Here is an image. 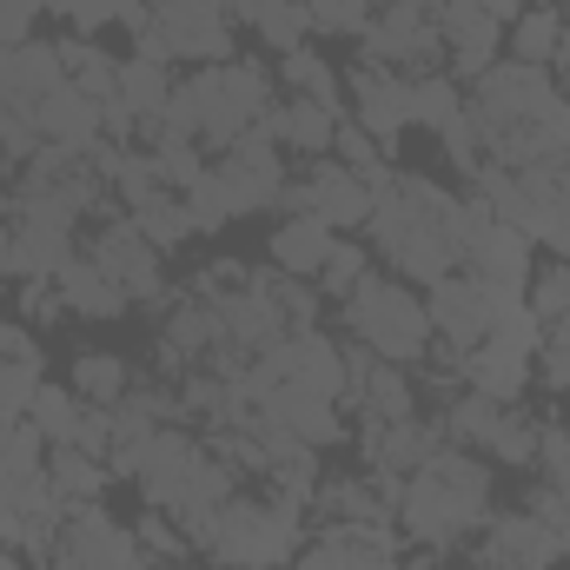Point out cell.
Segmentation results:
<instances>
[{
  "label": "cell",
  "instance_id": "1",
  "mask_svg": "<svg viewBox=\"0 0 570 570\" xmlns=\"http://www.w3.org/2000/svg\"><path fill=\"white\" fill-rule=\"evenodd\" d=\"M491 518V464L444 444L431 464H419L399 491V531L419 551H458L464 538H478Z\"/></svg>",
  "mask_w": 570,
  "mask_h": 570
},
{
  "label": "cell",
  "instance_id": "2",
  "mask_svg": "<svg viewBox=\"0 0 570 570\" xmlns=\"http://www.w3.org/2000/svg\"><path fill=\"white\" fill-rule=\"evenodd\" d=\"M458 193H444L425 173H399V186L372 206L365 233H372V259L392 266V279L405 285H438L444 273H458V253L444 239V219H451Z\"/></svg>",
  "mask_w": 570,
  "mask_h": 570
},
{
  "label": "cell",
  "instance_id": "3",
  "mask_svg": "<svg viewBox=\"0 0 570 570\" xmlns=\"http://www.w3.org/2000/svg\"><path fill=\"white\" fill-rule=\"evenodd\" d=\"M305 538H312L305 531V498L266 484V491H233L186 544L206 551L219 570H285Z\"/></svg>",
  "mask_w": 570,
  "mask_h": 570
},
{
  "label": "cell",
  "instance_id": "4",
  "mask_svg": "<svg viewBox=\"0 0 570 570\" xmlns=\"http://www.w3.org/2000/svg\"><path fill=\"white\" fill-rule=\"evenodd\" d=\"M345 305V332L372 352V358H385V365H425L431 352V318H425V298L412 292V285L385 279V273H365L358 292H345L338 298Z\"/></svg>",
  "mask_w": 570,
  "mask_h": 570
},
{
  "label": "cell",
  "instance_id": "5",
  "mask_svg": "<svg viewBox=\"0 0 570 570\" xmlns=\"http://www.w3.org/2000/svg\"><path fill=\"white\" fill-rule=\"evenodd\" d=\"M199 153L219 159L239 134H253L273 107V73L259 60H219V67H199Z\"/></svg>",
  "mask_w": 570,
  "mask_h": 570
},
{
  "label": "cell",
  "instance_id": "6",
  "mask_svg": "<svg viewBox=\"0 0 570 570\" xmlns=\"http://www.w3.org/2000/svg\"><path fill=\"white\" fill-rule=\"evenodd\" d=\"M47 570H153V558L140 551L134 524H120L94 498V504H67L60 538H53V564Z\"/></svg>",
  "mask_w": 570,
  "mask_h": 570
},
{
  "label": "cell",
  "instance_id": "7",
  "mask_svg": "<svg viewBox=\"0 0 570 570\" xmlns=\"http://www.w3.org/2000/svg\"><path fill=\"white\" fill-rule=\"evenodd\" d=\"M87 259L107 273V279L120 285L134 305H153V312H173L179 305V285H166V253H153L140 239V226L127 219V213H114V219H100V233H94V246H87Z\"/></svg>",
  "mask_w": 570,
  "mask_h": 570
},
{
  "label": "cell",
  "instance_id": "8",
  "mask_svg": "<svg viewBox=\"0 0 570 570\" xmlns=\"http://www.w3.org/2000/svg\"><path fill=\"white\" fill-rule=\"evenodd\" d=\"M558 100H564V94L551 87V73H544V67H524V60H498V67L478 73L471 94H464V107L478 114L484 134H504V127H524V120H551Z\"/></svg>",
  "mask_w": 570,
  "mask_h": 570
},
{
  "label": "cell",
  "instance_id": "9",
  "mask_svg": "<svg viewBox=\"0 0 570 570\" xmlns=\"http://www.w3.org/2000/svg\"><path fill=\"white\" fill-rule=\"evenodd\" d=\"M358 60H379V67H399V73H444V33H438V20L419 13V7H399V0H385L379 13H372V27L358 33Z\"/></svg>",
  "mask_w": 570,
  "mask_h": 570
},
{
  "label": "cell",
  "instance_id": "10",
  "mask_svg": "<svg viewBox=\"0 0 570 570\" xmlns=\"http://www.w3.org/2000/svg\"><path fill=\"white\" fill-rule=\"evenodd\" d=\"M478 564H498V570H558L570 564V531L564 524H544L531 518L524 504L518 511H491L484 531H478Z\"/></svg>",
  "mask_w": 570,
  "mask_h": 570
},
{
  "label": "cell",
  "instance_id": "11",
  "mask_svg": "<svg viewBox=\"0 0 570 570\" xmlns=\"http://www.w3.org/2000/svg\"><path fill=\"white\" fill-rule=\"evenodd\" d=\"M345 100H352V127H365L392 159L399 134L412 127V73L379 67V60H352L345 67Z\"/></svg>",
  "mask_w": 570,
  "mask_h": 570
},
{
  "label": "cell",
  "instance_id": "12",
  "mask_svg": "<svg viewBox=\"0 0 570 570\" xmlns=\"http://www.w3.org/2000/svg\"><path fill=\"white\" fill-rule=\"evenodd\" d=\"M153 27H159L173 67H179V60H199V67L239 60V53H233V20H226L219 0H153Z\"/></svg>",
  "mask_w": 570,
  "mask_h": 570
},
{
  "label": "cell",
  "instance_id": "13",
  "mask_svg": "<svg viewBox=\"0 0 570 570\" xmlns=\"http://www.w3.org/2000/svg\"><path fill=\"white\" fill-rule=\"evenodd\" d=\"M431 338H444L451 352H478L484 332H491V292L471 279V273H444L425 298Z\"/></svg>",
  "mask_w": 570,
  "mask_h": 570
},
{
  "label": "cell",
  "instance_id": "14",
  "mask_svg": "<svg viewBox=\"0 0 570 570\" xmlns=\"http://www.w3.org/2000/svg\"><path fill=\"white\" fill-rule=\"evenodd\" d=\"M438 33H444V67H451V80H478V73L498 67L504 27L484 13V0H444V7H438Z\"/></svg>",
  "mask_w": 570,
  "mask_h": 570
},
{
  "label": "cell",
  "instance_id": "15",
  "mask_svg": "<svg viewBox=\"0 0 570 570\" xmlns=\"http://www.w3.org/2000/svg\"><path fill=\"white\" fill-rule=\"evenodd\" d=\"M226 345V325H219V305H206V298H186L179 292V305L166 312V325H159V372L173 379H186V372H199L213 352Z\"/></svg>",
  "mask_w": 570,
  "mask_h": 570
},
{
  "label": "cell",
  "instance_id": "16",
  "mask_svg": "<svg viewBox=\"0 0 570 570\" xmlns=\"http://www.w3.org/2000/svg\"><path fill=\"white\" fill-rule=\"evenodd\" d=\"M199 458H206V438H193V431L179 425H159L153 431V444H146V464H140V498L153 511H173L179 498H186V484H193V471H199Z\"/></svg>",
  "mask_w": 570,
  "mask_h": 570
},
{
  "label": "cell",
  "instance_id": "17",
  "mask_svg": "<svg viewBox=\"0 0 570 570\" xmlns=\"http://www.w3.org/2000/svg\"><path fill=\"white\" fill-rule=\"evenodd\" d=\"M253 419H266V425L292 431L298 444H332L338 438V399H325V392H312V385H292V379H279L273 392H259L253 399Z\"/></svg>",
  "mask_w": 570,
  "mask_h": 570
},
{
  "label": "cell",
  "instance_id": "18",
  "mask_svg": "<svg viewBox=\"0 0 570 570\" xmlns=\"http://www.w3.org/2000/svg\"><path fill=\"white\" fill-rule=\"evenodd\" d=\"M305 193H312V219H325L332 233H358V226L372 219V206H379V193H372L352 166H338L332 153H325V159H312Z\"/></svg>",
  "mask_w": 570,
  "mask_h": 570
},
{
  "label": "cell",
  "instance_id": "19",
  "mask_svg": "<svg viewBox=\"0 0 570 570\" xmlns=\"http://www.w3.org/2000/svg\"><path fill=\"white\" fill-rule=\"evenodd\" d=\"M458 273H471L484 292H524V285H531V239H524L518 226L491 219V226L471 239V253L458 259Z\"/></svg>",
  "mask_w": 570,
  "mask_h": 570
},
{
  "label": "cell",
  "instance_id": "20",
  "mask_svg": "<svg viewBox=\"0 0 570 570\" xmlns=\"http://www.w3.org/2000/svg\"><path fill=\"white\" fill-rule=\"evenodd\" d=\"M33 120H40V140L67 146V153H80V159L107 140V127H100V100H87L73 80H67L60 94H47V100L33 107Z\"/></svg>",
  "mask_w": 570,
  "mask_h": 570
},
{
  "label": "cell",
  "instance_id": "21",
  "mask_svg": "<svg viewBox=\"0 0 570 570\" xmlns=\"http://www.w3.org/2000/svg\"><path fill=\"white\" fill-rule=\"evenodd\" d=\"M312 511L325 524H399V504L379 491V478H318L312 491Z\"/></svg>",
  "mask_w": 570,
  "mask_h": 570
},
{
  "label": "cell",
  "instance_id": "22",
  "mask_svg": "<svg viewBox=\"0 0 570 570\" xmlns=\"http://www.w3.org/2000/svg\"><path fill=\"white\" fill-rule=\"evenodd\" d=\"M338 246V233L325 226V219H312V213H285L279 233L266 239V253H273V266L292 273V279H318V266H325V253Z\"/></svg>",
  "mask_w": 570,
  "mask_h": 570
},
{
  "label": "cell",
  "instance_id": "23",
  "mask_svg": "<svg viewBox=\"0 0 570 570\" xmlns=\"http://www.w3.org/2000/svg\"><path fill=\"white\" fill-rule=\"evenodd\" d=\"M53 292H60V305H67L73 318H120V312L134 305V298L107 279V273H100L87 253H73V259L53 273Z\"/></svg>",
  "mask_w": 570,
  "mask_h": 570
},
{
  "label": "cell",
  "instance_id": "24",
  "mask_svg": "<svg viewBox=\"0 0 570 570\" xmlns=\"http://www.w3.org/2000/svg\"><path fill=\"white\" fill-rule=\"evenodd\" d=\"M266 127H273V140L285 153H305V159H325L332 140H338V114L332 107H318V100H285V107H266Z\"/></svg>",
  "mask_w": 570,
  "mask_h": 570
},
{
  "label": "cell",
  "instance_id": "25",
  "mask_svg": "<svg viewBox=\"0 0 570 570\" xmlns=\"http://www.w3.org/2000/svg\"><path fill=\"white\" fill-rule=\"evenodd\" d=\"M531 358L524 352H504V345H478V352H464V385L471 392H484V399H498V405H518L524 392H531Z\"/></svg>",
  "mask_w": 570,
  "mask_h": 570
},
{
  "label": "cell",
  "instance_id": "26",
  "mask_svg": "<svg viewBox=\"0 0 570 570\" xmlns=\"http://www.w3.org/2000/svg\"><path fill=\"white\" fill-rule=\"evenodd\" d=\"M345 412L379 419V425H399V419H412V412H419V385L405 379V365L372 358V372H365V385L352 392V405H345Z\"/></svg>",
  "mask_w": 570,
  "mask_h": 570
},
{
  "label": "cell",
  "instance_id": "27",
  "mask_svg": "<svg viewBox=\"0 0 570 570\" xmlns=\"http://www.w3.org/2000/svg\"><path fill=\"white\" fill-rule=\"evenodd\" d=\"M47 484L67 504H94V498H107L114 471H107V458H87L80 444H47Z\"/></svg>",
  "mask_w": 570,
  "mask_h": 570
},
{
  "label": "cell",
  "instance_id": "28",
  "mask_svg": "<svg viewBox=\"0 0 570 570\" xmlns=\"http://www.w3.org/2000/svg\"><path fill=\"white\" fill-rule=\"evenodd\" d=\"M7 80H13V100L40 107L47 94H60V87H67L60 47H53V40H20V47H13V60H7Z\"/></svg>",
  "mask_w": 570,
  "mask_h": 570
},
{
  "label": "cell",
  "instance_id": "29",
  "mask_svg": "<svg viewBox=\"0 0 570 570\" xmlns=\"http://www.w3.org/2000/svg\"><path fill=\"white\" fill-rule=\"evenodd\" d=\"M53 47H60L67 80H73L87 100H100V107H107V100L120 94V60H114V53H100V47H94V40H80V33H67V40H53Z\"/></svg>",
  "mask_w": 570,
  "mask_h": 570
},
{
  "label": "cell",
  "instance_id": "30",
  "mask_svg": "<svg viewBox=\"0 0 570 570\" xmlns=\"http://www.w3.org/2000/svg\"><path fill=\"white\" fill-rule=\"evenodd\" d=\"M67 385L80 392V405L114 412V405L127 399L134 372H127V358H120V352H80V358H73V372H67Z\"/></svg>",
  "mask_w": 570,
  "mask_h": 570
},
{
  "label": "cell",
  "instance_id": "31",
  "mask_svg": "<svg viewBox=\"0 0 570 570\" xmlns=\"http://www.w3.org/2000/svg\"><path fill=\"white\" fill-rule=\"evenodd\" d=\"M127 219L140 226V239L153 253H179L186 239H193V213H186V199L179 193H153L140 206H127Z\"/></svg>",
  "mask_w": 570,
  "mask_h": 570
},
{
  "label": "cell",
  "instance_id": "32",
  "mask_svg": "<svg viewBox=\"0 0 570 570\" xmlns=\"http://www.w3.org/2000/svg\"><path fill=\"white\" fill-rule=\"evenodd\" d=\"M279 80L298 94V100H318V107H332L338 120H345V87H338V67L325 60V53H312V47H298V53H285Z\"/></svg>",
  "mask_w": 570,
  "mask_h": 570
},
{
  "label": "cell",
  "instance_id": "33",
  "mask_svg": "<svg viewBox=\"0 0 570 570\" xmlns=\"http://www.w3.org/2000/svg\"><path fill=\"white\" fill-rule=\"evenodd\" d=\"M166 100H173V73L166 67H153V60H120V107L153 127L159 114H166Z\"/></svg>",
  "mask_w": 570,
  "mask_h": 570
},
{
  "label": "cell",
  "instance_id": "34",
  "mask_svg": "<svg viewBox=\"0 0 570 570\" xmlns=\"http://www.w3.org/2000/svg\"><path fill=\"white\" fill-rule=\"evenodd\" d=\"M558 33H564V13H558V7H524V13L511 20V60L551 67V60H558Z\"/></svg>",
  "mask_w": 570,
  "mask_h": 570
},
{
  "label": "cell",
  "instance_id": "35",
  "mask_svg": "<svg viewBox=\"0 0 570 570\" xmlns=\"http://www.w3.org/2000/svg\"><path fill=\"white\" fill-rule=\"evenodd\" d=\"M538 438H544V419H531V412L504 405L498 431L484 438V458H491V464H511V471H524V464H538Z\"/></svg>",
  "mask_w": 570,
  "mask_h": 570
},
{
  "label": "cell",
  "instance_id": "36",
  "mask_svg": "<svg viewBox=\"0 0 570 570\" xmlns=\"http://www.w3.org/2000/svg\"><path fill=\"white\" fill-rule=\"evenodd\" d=\"M80 412H87V405H80V392H73V385H40V392H33V405H27V419L40 425L47 444H73Z\"/></svg>",
  "mask_w": 570,
  "mask_h": 570
},
{
  "label": "cell",
  "instance_id": "37",
  "mask_svg": "<svg viewBox=\"0 0 570 570\" xmlns=\"http://www.w3.org/2000/svg\"><path fill=\"white\" fill-rule=\"evenodd\" d=\"M253 33L285 60V53L305 47V33H312V7H305V0H266V13L253 20Z\"/></svg>",
  "mask_w": 570,
  "mask_h": 570
},
{
  "label": "cell",
  "instance_id": "38",
  "mask_svg": "<svg viewBox=\"0 0 570 570\" xmlns=\"http://www.w3.org/2000/svg\"><path fill=\"white\" fill-rule=\"evenodd\" d=\"M253 285L279 305L285 332H312V318H318V292H312V285H298L292 273H279V266H273V273H253Z\"/></svg>",
  "mask_w": 570,
  "mask_h": 570
},
{
  "label": "cell",
  "instance_id": "39",
  "mask_svg": "<svg viewBox=\"0 0 570 570\" xmlns=\"http://www.w3.org/2000/svg\"><path fill=\"white\" fill-rule=\"evenodd\" d=\"M146 153H153V166H159V186H166V193L199 186V179H206V166H213V159L199 153V140H153Z\"/></svg>",
  "mask_w": 570,
  "mask_h": 570
},
{
  "label": "cell",
  "instance_id": "40",
  "mask_svg": "<svg viewBox=\"0 0 570 570\" xmlns=\"http://www.w3.org/2000/svg\"><path fill=\"white\" fill-rule=\"evenodd\" d=\"M458 107H464V94H458L451 73H419V80H412V127H431V134H438Z\"/></svg>",
  "mask_w": 570,
  "mask_h": 570
},
{
  "label": "cell",
  "instance_id": "41",
  "mask_svg": "<svg viewBox=\"0 0 570 570\" xmlns=\"http://www.w3.org/2000/svg\"><path fill=\"white\" fill-rule=\"evenodd\" d=\"M365 273H372V246L338 239V246L325 253V266H318V292H325V298H345V292H358Z\"/></svg>",
  "mask_w": 570,
  "mask_h": 570
},
{
  "label": "cell",
  "instance_id": "42",
  "mask_svg": "<svg viewBox=\"0 0 570 570\" xmlns=\"http://www.w3.org/2000/svg\"><path fill=\"white\" fill-rule=\"evenodd\" d=\"M438 146H444V159H451L458 173H478V166H484V127H478V114L458 107V114L438 127Z\"/></svg>",
  "mask_w": 570,
  "mask_h": 570
},
{
  "label": "cell",
  "instance_id": "43",
  "mask_svg": "<svg viewBox=\"0 0 570 570\" xmlns=\"http://www.w3.org/2000/svg\"><path fill=\"white\" fill-rule=\"evenodd\" d=\"M524 305H531L544 325L570 318V259H551L544 273H531V285H524Z\"/></svg>",
  "mask_w": 570,
  "mask_h": 570
},
{
  "label": "cell",
  "instance_id": "44",
  "mask_svg": "<svg viewBox=\"0 0 570 570\" xmlns=\"http://www.w3.org/2000/svg\"><path fill=\"white\" fill-rule=\"evenodd\" d=\"M134 538H140V551L153 558V570H166L173 558H186V551H193V544H186V531H179L166 511H153V504H146V518L134 524Z\"/></svg>",
  "mask_w": 570,
  "mask_h": 570
},
{
  "label": "cell",
  "instance_id": "45",
  "mask_svg": "<svg viewBox=\"0 0 570 570\" xmlns=\"http://www.w3.org/2000/svg\"><path fill=\"white\" fill-rule=\"evenodd\" d=\"M531 372H538V385H544V392H570V318L544 325V345H538Z\"/></svg>",
  "mask_w": 570,
  "mask_h": 570
},
{
  "label": "cell",
  "instance_id": "46",
  "mask_svg": "<svg viewBox=\"0 0 570 570\" xmlns=\"http://www.w3.org/2000/svg\"><path fill=\"white\" fill-rule=\"evenodd\" d=\"M179 199H186V213H193V233H219V226H233V206H226V186H219L213 166H206V179L186 186Z\"/></svg>",
  "mask_w": 570,
  "mask_h": 570
},
{
  "label": "cell",
  "instance_id": "47",
  "mask_svg": "<svg viewBox=\"0 0 570 570\" xmlns=\"http://www.w3.org/2000/svg\"><path fill=\"white\" fill-rule=\"evenodd\" d=\"M40 385H47V379H40L33 358H0V412H7V419H27V405H33Z\"/></svg>",
  "mask_w": 570,
  "mask_h": 570
},
{
  "label": "cell",
  "instance_id": "48",
  "mask_svg": "<svg viewBox=\"0 0 570 570\" xmlns=\"http://www.w3.org/2000/svg\"><path fill=\"white\" fill-rule=\"evenodd\" d=\"M305 7H312L318 33H365L372 13H379V0H305Z\"/></svg>",
  "mask_w": 570,
  "mask_h": 570
},
{
  "label": "cell",
  "instance_id": "49",
  "mask_svg": "<svg viewBox=\"0 0 570 570\" xmlns=\"http://www.w3.org/2000/svg\"><path fill=\"white\" fill-rule=\"evenodd\" d=\"M285 570H358V564H352V544H345L332 524H318V538H305L298 558H292Z\"/></svg>",
  "mask_w": 570,
  "mask_h": 570
},
{
  "label": "cell",
  "instance_id": "50",
  "mask_svg": "<svg viewBox=\"0 0 570 570\" xmlns=\"http://www.w3.org/2000/svg\"><path fill=\"white\" fill-rule=\"evenodd\" d=\"M332 159H338V166H352V173H365V166H379V159H385V146L372 140L365 127L338 120V140H332Z\"/></svg>",
  "mask_w": 570,
  "mask_h": 570
},
{
  "label": "cell",
  "instance_id": "51",
  "mask_svg": "<svg viewBox=\"0 0 570 570\" xmlns=\"http://www.w3.org/2000/svg\"><path fill=\"white\" fill-rule=\"evenodd\" d=\"M538 471L558 491H570V425H544V438H538Z\"/></svg>",
  "mask_w": 570,
  "mask_h": 570
},
{
  "label": "cell",
  "instance_id": "52",
  "mask_svg": "<svg viewBox=\"0 0 570 570\" xmlns=\"http://www.w3.org/2000/svg\"><path fill=\"white\" fill-rule=\"evenodd\" d=\"M13 292H20V318H27V325H53V318L67 312L60 292H53V279H20Z\"/></svg>",
  "mask_w": 570,
  "mask_h": 570
},
{
  "label": "cell",
  "instance_id": "53",
  "mask_svg": "<svg viewBox=\"0 0 570 570\" xmlns=\"http://www.w3.org/2000/svg\"><path fill=\"white\" fill-rule=\"evenodd\" d=\"M47 13V0H0V47L33 40V20Z\"/></svg>",
  "mask_w": 570,
  "mask_h": 570
},
{
  "label": "cell",
  "instance_id": "54",
  "mask_svg": "<svg viewBox=\"0 0 570 570\" xmlns=\"http://www.w3.org/2000/svg\"><path fill=\"white\" fill-rule=\"evenodd\" d=\"M73 444H80L87 458H107V444H114V412L87 405V412H80V425H73Z\"/></svg>",
  "mask_w": 570,
  "mask_h": 570
},
{
  "label": "cell",
  "instance_id": "55",
  "mask_svg": "<svg viewBox=\"0 0 570 570\" xmlns=\"http://www.w3.org/2000/svg\"><path fill=\"white\" fill-rule=\"evenodd\" d=\"M219 7H226V20H233V27H239V20L253 27V20L266 13V0H219Z\"/></svg>",
  "mask_w": 570,
  "mask_h": 570
},
{
  "label": "cell",
  "instance_id": "56",
  "mask_svg": "<svg viewBox=\"0 0 570 570\" xmlns=\"http://www.w3.org/2000/svg\"><path fill=\"white\" fill-rule=\"evenodd\" d=\"M551 67H564V73H570V13H564V33H558V60H551Z\"/></svg>",
  "mask_w": 570,
  "mask_h": 570
},
{
  "label": "cell",
  "instance_id": "57",
  "mask_svg": "<svg viewBox=\"0 0 570 570\" xmlns=\"http://www.w3.org/2000/svg\"><path fill=\"white\" fill-rule=\"evenodd\" d=\"M399 7H419V13H431V20H438V7H444V0H399Z\"/></svg>",
  "mask_w": 570,
  "mask_h": 570
},
{
  "label": "cell",
  "instance_id": "58",
  "mask_svg": "<svg viewBox=\"0 0 570 570\" xmlns=\"http://www.w3.org/2000/svg\"><path fill=\"white\" fill-rule=\"evenodd\" d=\"M0 570H20V551L13 544H0Z\"/></svg>",
  "mask_w": 570,
  "mask_h": 570
},
{
  "label": "cell",
  "instance_id": "59",
  "mask_svg": "<svg viewBox=\"0 0 570 570\" xmlns=\"http://www.w3.org/2000/svg\"><path fill=\"white\" fill-rule=\"evenodd\" d=\"M0 266H7V226H0ZM0 279H7V273H0Z\"/></svg>",
  "mask_w": 570,
  "mask_h": 570
},
{
  "label": "cell",
  "instance_id": "60",
  "mask_svg": "<svg viewBox=\"0 0 570 570\" xmlns=\"http://www.w3.org/2000/svg\"><path fill=\"white\" fill-rule=\"evenodd\" d=\"M412 570H438V558H419V564H412Z\"/></svg>",
  "mask_w": 570,
  "mask_h": 570
},
{
  "label": "cell",
  "instance_id": "61",
  "mask_svg": "<svg viewBox=\"0 0 570 570\" xmlns=\"http://www.w3.org/2000/svg\"><path fill=\"white\" fill-rule=\"evenodd\" d=\"M558 94H564V107H570V73H564V87H558Z\"/></svg>",
  "mask_w": 570,
  "mask_h": 570
},
{
  "label": "cell",
  "instance_id": "62",
  "mask_svg": "<svg viewBox=\"0 0 570 570\" xmlns=\"http://www.w3.org/2000/svg\"><path fill=\"white\" fill-rule=\"evenodd\" d=\"M0 332H7V318H0Z\"/></svg>",
  "mask_w": 570,
  "mask_h": 570
},
{
  "label": "cell",
  "instance_id": "63",
  "mask_svg": "<svg viewBox=\"0 0 570 570\" xmlns=\"http://www.w3.org/2000/svg\"><path fill=\"white\" fill-rule=\"evenodd\" d=\"M564 504H570V491H564Z\"/></svg>",
  "mask_w": 570,
  "mask_h": 570
},
{
  "label": "cell",
  "instance_id": "64",
  "mask_svg": "<svg viewBox=\"0 0 570 570\" xmlns=\"http://www.w3.org/2000/svg\"><path fill=\"white\" fill-rule=\"evenodd\" d=\"M564 7H570V0H564Z\"/></svg>",
  "mask_w": 570,
  "mask_h": 570
}]
</instances>
